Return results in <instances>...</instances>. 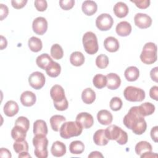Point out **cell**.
Here are the masks:
<instances>
[{
  "mask_svg": "<svg viewBox=\"0 0 158 158\" xmlns=\"http://www.w3.org/2000/svg\"><path fill=\"white\" fill-rule=\"evenodd\" d=\"M83 131L82 126L77 121L65 122L60 126L59 133L62 138L69 139L80 135Z\"/></svg>",
  "mask_w": 158,
  "mask_h": 158,
  "instance_id": "6da1fadb",
  "label": "cell"
},
{
  "mask_svg": "<svg viewBox=\"0 0 158 158\" xmlns=\"http://www.w3.org/2000/svg\"><path fill=\"white\" fill-rule=\"evenodd\" d=\"M105 135L109 140H115L120 145H124L128 141L127 132L115 125H110L106 128Z\"/></svg>",
  "mask_w": 158,
  "mask_h": 158,
  "instance_id": "7a4b0ae2",
  "label": "cell"
},
{
  "mask_svg": "<svg viewBox=\"0 0 158 158\" xmlns=\"http://www.w3.org/2000/svg\"><path fill=\"white\" fill-rule=\"evenodd\" d=\"M33 144L35 147L34 154L38 158H46L48 156V139L46 135H36L33 138Z\"/></svg>",
  "mask_w": 158,
  "mask_h": 158,
  "instance_id": "3957f363",
  "label": "cell"
},
{
  "mask_svg": "<svg viewBox=\"0 0 158 158\" xmlns=\"http://www.w3.org/2000/svg\"><path fill=\"white\" fill-rule=\"evenodd\" d=\"M157 48L155 43L152 42L146 43L143 46L140 54V59L145 64L150 65L154 63L157 59Z\"/></svg>",
  "mask_w": 158,
  "mask_h": 158,
  "instance_id": "277c9868",
  "label": "cell"
},
{
  "mask_svg": "<svg viewBox=\"0 0 158 158\" xmlns=\"http://www.w3.org/2000/svg\"><path fill=\"white\" fill-rule=\"evenodd\" d=\"M82 42L85 51L88 54H94L98 52L99 49L98 39L92 31H87L83 35Z\"/></svg>",
  "mask_w": 158,
  "mask_h": 158,
  "instance_id": "5b68a950",
  "label": "cell"
},
{
  "mask_svg": "<svg viewBox=\"0 0 158 158\" xmlns=\"http://www.w3.org/2000/svg\"><path fill=\"white\" fill-rule=\"evenodd\" d=\"M143 117H144L141 115L138 106H133L130 109L128 112L125 115L123 122L127 128L132 130Z\"/></svg>",
  "mask_w": 158,
  "mask_h": 158,
  "instance_id": "8992f818",
  "label": "cell"
},
{
  "mask_svg": "<svg viewBox=\"0 0 158 158\" xmlns=\"http://www.w3.org/2000/svg\"><path fill=\"white\" fill-rule=\"evenodd\" d=\"M125 98L130 102H141L145 98L144 91L139 88L128 86L123 91Z\"/></svg>",
  "mask_w": 158,
  "mask_h": 158,
  "instance_id": "52a82bcc",
  "label": "cell"
},
{
  "mask_svg": "<svg viewBox=\"0 0 158 158\" xmlns=\"http://www.w3.org/2000/svg\"><path fill=\"white\" fill-rule=\"evenodd\" d=\"M113 23L114 20L109 14H101L96 19V26L101 31H107L110 30Z\"/></svg>",
  "mask_w": 158,
  "mask_h": 158,
  "instance_id": "ba28073f",
  "label": "cell"
},
{
  "mask_svg": "<svg viewBox=\"0 0 158 158\" xmlns=\"http://www.w3.org/2000/svg\"><path fill=\"white\" fill-rule=\"evenodd\" d=\"M46 81L44 75L40 72H34L31 73L28 77V82L30 85L35 89H40L42 88Z\"/></svg>",
  "mask_w": 158,
  "mask_h": 158,
  "instance_id": "9c48e42d",
  "label": "cell"
},
{
  "mask_svg": "<svg viewBox=\"0 0 158 158\" xmlns=\"http://www.w3.org/2000/svg\"><path fill=\"white\" fill-rule=\"evenodd\" d=\"M32 28L33 31L38 35H44L48 29V22L44 17H38L35 19L32 23Z\"/></svg>",
  "mask_w": 158,
  "mask_h": 158,
  "instance_id": "30bf717a",
  "label": "cell"
},
{
  "mask_svg": "<svg viewBox=\"0 0 158 158\" xmlns=\"http://www.w3.org/2000/svg\"><path fill=\"white\" fill-rule=\"evenodd\" d=\"M134 22L138 28L145 29L149 27L152 24V19L146 14L138 13L134 17Z\"/></svg>",
  "mask_w": 158,
  "mask_h": 158,
  "instance_id": "8fae6325",
  "label": "cell"
},
{
  "mask_svg": "<svg viewBox=\"0 0 158 158\" xmlns=\"http://www.w3.org/2000/svg\"><path fill=\"white\" fill-rule=\"evenodd\" d=\"M50 95L53 103H58L66 99L64 89L59 85H55L51 88Z\"/></svg>",
  "mask_w": 158,
  "mask_h": 158,
  "instance_id": "7c38bea8",
  "label": "cell"
},
{
  "mask_svg": "<svg viewBox=\"0 0 158 158\" xmlns=\"http://www.w3.org/2000/svg\"><path fill=\"white\" fill-rule=\"evenodd\" d=\"M76 121L85 129L91 128L94 123L93 117L88 112L79 113L76 117Z\"/></svg>",
  "mask_w": 158,
  "mask_h": 158,
  "instance_id": "4fadbf2b",
  "label": "cell"
},
{
  "mask_svg": "<svg viewBox=\"0 0 158 158\" xmlns=\"http://www.w3.org/2000/svg\"><path fill=\"white\" fill-rule=\"evenodd\" d=\"M20 102L23 106L30 107L33 106L36 101L35 94L30 91H25L23 92L20 98Z\"/></svg>",
  "mask_w": 158,
  "mask_h": 158,
  "instance_id": "5bb4252c",
  "label": "cell"
},
{
  "mask_svg": "<svg viewBox=\"0 0 158 158\" xmlns=\"http://www.w3.org/2000/svg\"><path fill=\"white\" fill-rule=\"evenodd\" d=\"M107 84L106 86L109 89H116L121 84L120 77L115 73H109L106 76Z\"/></svg>",
  "mask_w": 158,
  "mask_h": 158,
  "instance_id": "9a60e30c",
  "label": "cell"
},
{
  "mask_svg": "<svg viewBox=\"0 0 158 158\" xmlns=\"http://www.w3.org/2000/svg\"><path fill=\"white\" fill-rule=\"evenodd\" d=\"M131 25L127 21H122L118 23L115 28L117 35L120 36H127L131 32Z\"/></svg>",
  "mask_w": 158,
  "mask_h": 158,
  "instance_id": "2e32d148",
  "label": "cell"
},
{
  "mask_svg": "<svg viewBox=\"0 0 158 158\" xmlns=\"http://www.w3.org/2000/svg\"><path fill=\"white\" fill-rule=\"evenodd\" d=\"M97 118L99 123L101 125H109L113 120V116L109 110L102 109L98 112Z\"/></svg>",
  "mask_w": 158,
  "mask_h": 158,
  "instance_id": "e0dca14e",
  "label": "cell"
},
{
  "mask_svg": "<svg viewBox=\"0 0 158 158\" xmlns=\"http://www.w3.org/2000/svg\"><path fill=\"white\" fill-rule=\"evenodd\" d=\"M51 152L55 157H62L66 153V146L62 142L56 141L52 144Z\"/></svg>",
  "mask_w": 158,
  "mask_h": 158,
  "instance_id": "ac0fdd59",
  "label": "cell"
},
{
  "mask_svg": "<svg viewBox=\"0 0 158 158\" xmlns=\"http://www.w3.org/2000/svg\"><path fill=\"white\" fill-rule=\"evenodd\" d=\"M105 49L110 52H115L119 49V42L117 38L114 36L107 37L104 41Z\"/></svg>",
  "mask_w": 158,
  "mask_h": 158,
  "instance_id": "d6986e66",
  "label": "cell"
},
{
  "mask_svg": "<svg viewBox=\"0 0 158 158\" xmlns=\"http://www.w3.org/2000/svg\"><path fill=\"white\" fill-rule=\"evenodd\" d=\"M19 110L17 103L14 101H8L4 106L3 111L7 117H13L16 115Z\"/></svg>",
  "mask_w": 158,
  "mask_h": 158,
  "instance_id": "ffe728a7",
  "label": "cell"
},
{
  "mask_svg": "<svg viewBox=\"0 0 158 158\" xmlns=\"http://www.w3.org/2000/svg\"><path fill=\"white\" fill-rule=\"evenodd\" d=\"M81 9L85 15L88 16H91L96 12L98 9V5L93 1H85L82 3Z\"/></svg>",
  "mask_w": 158,
  "mask_h": 158,
  "instance_id": "44dd1931",
  "label": "cell"
},
{
  "mask_svg": "<svg viewBox=\"0 0 158 158\" xmlns=\"http://www.w3.org/2000/svg\"><path fill=\"white\" fill-rule=\"evenodd\" d=\"M114 14L118 18H123L127 15L129 12L128 7L123 2H118L114 6Z\"/></svg>",
  "mask_w": 158,
  "mask_h": 158,
  "instance_id": "7402d4cb",
  "label": "cell"
},
{
  "mask_svg": "<svg viewBox=\"0 0 158 158\" xmlns=\"http://www.w3.org/2000/svg\"><path fill=\"white\" fill-rule=\"evenodd\" d=\"M33 133L36 135H47L48 130L46 122L43 120H37L33 123Z\"/></svg>",
  "mask_w": 158,
  "mask_h": 158,
  "instance_id": "603a6c76",
  "label": "cell"
},
{
  "mask_svg": "<svg viewBox=\"0 0 158 158\" xmlns=\"http://www.w3.org/2000/svg\"><path fill=\"white\" fill-rule=\"evenodd\" d=\"M94 143L98 146H105L107 144L109 139L105 135V130H98L93 135Z\"/></svg>",
  "mask_w": 158,
  "mask_h": 158,
  "instance_id": "cb8c5ba5",
  "label": "cell"
},
{
  "mask_svg": "<svg viewBox=\"0 0 158 158\" xmlns=\"http://www.w3.org/2000/svg\"><path fill=\"white\" fill-rule=\"evenodd\" d=\"M46 72L50 77L55 78L59 75L61 72V67L57 62L52 60L45 69Z\"/></svg>",
  "mask_w": 158,
  "mask_h": 158,
  "instance_id": "d4e9b609",
  "label": "cell"
},
{
  "mask_svg": "<svg viewBox=\"0 0 158 158\" xmlns=\"http://www.w3.org/2000/svg\"><path fill=\"white\" fill-rule=\"evenodd\" d=\"M124 75L128 81H136L139 76V69L135 66L128 67L124 72Z\"/></svg>",
  "mask_w": 158,
  "mask_h": 158,
  "instance_id": "484cf974",
  "label": "cell"
},
{
  "mask_svg": "<svg viewBox=\"0 0 158 158\" xmlns=\"http://www.w3.org/2000/svg\"><path fill=\"white\" fill-rule=\"evenodd\" d=\"M27 132L23 128L15 125L11 130V136L15 141H23L26 138Z\"/></svg>",
  "mask_w": 158,
  "mask_h": 158,
  "instance_id": "4316f807",
  "label": "cell"
},
{
  "mask_svg": "<svg viewBox=\"0 0 158 158\" xmlns=\"http://www.w3.org/2000/svg\"><path fill=\"white\" fill-rule=\"evenodd\" d=\"M65 117L61 115H52L49 119L51 128L54 131H59L60 128V125L62 123L65 122Z\"/></svg>",
  "mask_w": 158,
  "mask_h": 158,
  "instance_id": "83f0119b",
  "label": "cell"
},
{
  "mask_svg": "<svg viewBox=\"0 0 158 158\" xmlns=\"http://www.w3.org/2000/svg\"><path fill=\"white\" fill-rule=\"evenodd\" d=\"M81 99L84 103L91 104L95 101L96 93L91 88H86L82 91Z\"/></svg>",
  "mask_w": 158,
  "mask_h": 158,
  "instance_id": "f1b7e54d",
  "label": "cell"
},
{
  "mask_svg": "<svg viewBox=\"0 0 158 158\" xmlns=\"http://www.w3.org/2000/svg\"><path fill=\"white\" fill-rule=\"evenodd\" d=\"M52 60V59L48 54L43 53L36 57V63L38 67L43 70H45Z\"/></svg>",
  "mask_w": 158,
  "mask_h": 158,
  "instance_id": "f546056e",
  "label": "cell"
},
{
  "mask_svg": "<svg viewBox=\"0 0 158 158\" xmlns=\"http://www.w3.org/2000/svg\"><path fill=\"white\" fill-rule=\"evenodd\" d=\"M70 62L74 66H81L85 62V56L81 52L75 51L70 56Z\"/></svg>",
  "mask_w": 158,
  "mask_h": 158,
  "instance_id": "4dcf8cb0",
  "label": "cell"
},
{
  "mask_svg": "<svg viewBox=\"0 0 158 158\" xmlns=\"http://www.w3.org/2000/svg\"><path fill=\"white\" fill-rule=\"evenodd\" d=\"M139 110L143 117L152 115L155 111V106L151 102H146L138 106Z\"/></svg>",
  "mask_w": 158,
  "mask_h": 158,
  "instance_id": "1f68e13d",
  "label": "cell"
},
{
  "mask_svg": "<svg viewBox=\"0 0 158 158\" xmlns=\"http://www.w3.org/2000/svg\"><path fill=\"white\" fill-rule=\"evenodd\" d=\"M28 45L30 49L35 52L40 51L43 48V43L41 40L35 36H31L28 40Z\"/></svg>",
  "mask_w": 158,
  "mask_h": 158,
  "instance_id": "d6a6232c",
  "label": "cell"
},
{
  "mask_svg": "<svg viewBox=\"0 0 158 158\" xmlns=\"http://www.w3.org/2000/svg\"><path fill=\"white\" fill-rule=\"evenodd\" d=\"M135 150L137 155L141 156L143 153L146 151H152V148L149 142L146 141H141L136 144Z\"/></svg>",
  "mask_w": 158,
  "mask_h": 158,
  "instance_id": "836d02e7",
  "label": "cell"
},
{
  "mask_svg": "<svg viewBox=\"0 0 158 158\" xmlns=\"http://www.w3.org/2000/svg\"><path fill=\"white\" fill-rule=\"evenodd\" d=\"M69 150L73 154H80L85 150V145L81 141H73L69 145Z\"/></svg>",
  "mask_w": 158,
  "mask_h": 158,
  "instance_id": "e575fe53",
  "label": "cell"
},
{
  "mask_svg": "<svg viewBox=\"0 0 158 158\" xmlns=\"http://www.w3.org/2000/svg\"><path fill=\"white\" fill-rule=\"evenodd\" d=\"M93 83L94 86L98 89L103 88L106 86L107 84L106 77L102 74H96L93 77Z\"/></svg>",
  "mask_w": 158,
  "mask_h": 158,
  "instance_id": "d590c367",
  "label": "cell"
},
{
  "mask_svg": "<svg viewBox=\"0 0 158 158\" xmlns=\"http://www.w3.org/2000/svg\"><path fill=\"white\" fill-rule=\"evenodd\" d=\"M13 148L15 152L20 154L22 152L28 151V144L27 141H15L13 144Z\"/></svg>",
  "mask_w": 158,
  "mask_h": 158,
  "instance_id": "8d00e7d4",
  "label": "cell"
},
{
  "mask_svg": "<svg viewBox=\"0 0 158 158\" xmlns=\"http://www.w3.org/2000/svg\"><path fill=\"white\" fill-rule=\"evenodd\" d=\"M51 55L56 60L61 59L64 56V51L59 44H54L51 48Z\"/></svg>",
  "mask_w": 158,
  "mask_h": 158,
  "instance_id": "74e56055",
  "label": "cell"
},
{
  "mask_svg": "<svg viewBox=\"0 0 158 158\" xmlns=\"http://www.w3.org/2000/svg\"><path fill=\"white\" fill-rule=\"evenodd\" d=\"M147 128V123L144 118H142L140 121L136 125V126L131 130L133 133L138 135H141L145 132Z\"/></svg>",
  "mask_w": 158,
  "mask_h": 158,
  "instance_id": "f35d334b",
  "label": "cell"
},
{
  "mask_svg": "<svg viewBox=\"0 0 158 158\" xmlns=\"http://www.w3.org/2000/svg\"><path fill=\"white\" fill-rule=\"evenodd\" d=\"M109 61L108 57L103 54H99L96 59V65L99 69H101L106 68L109 64Z\"/></svg>",
  "mask_w": 158,
  "mask_h": 158,
  "instance_id": "ab89813d",
  "label": "cell"
},
{
  "mask_svg": "<svg viewBox=\"0 0 158 158\" xmlns=\"http://www.w3.org/2000/svg\"><path fill=\"white\" fill-rule=\"evenodd\" d=\"M123 105L122 99L118 97H114L111 99L109 103L110 108L114 111L119 110Z\"/></svg>",
  "mask_w": 158,
  "mask_h": 158,
  "instance_id": "60d3db41",
  "label": "cell"
},
{
  "mask_svg": "<svg viewBox=\"0 0 158 158\" xmlns=\"http://www.w3.org/2000/svg\"><path fill=\"white\" fill-rule=\"evenodd\" d=\"M15 125L19 126L23 128L26 131H27L30 127V121L27 117L23 116H20V117H19L15 120Z\"/></svg>",
  "mask_w": 158,
  "mask_h": 158,
  "instance_id": "b9f144b4",
  "label": "cell"
},
{
  "mask_svg": "<svg viewBox=\"0 0 158 158\" xmlns=\"http://www.w3.org/2000/svg\"><path fill=\"white\" fill-rule=\"evenodd\" d=\"M75 4V1L73 0H60L59 1L60 7L65 10H68L71 9Z\"/></svg>",
  "mask_w": 158,
  "mask_h": 158,
  "instance_id": "7bdbcfd3",
  "label": "cell"
},
{
  "mask_svg": "<svg viewBox=\"0 0 158 158\" xmlns=\"http://www.w3.org/2000/svg\"><path fill=\"white\" fill-rule=\"evenodd\" d=\"M34 4L36 10L40 12L44 11L48 7L47 1L45 0H36Z\"/></svg>",
  "mask_w": 158,
  "mask_h": 158,
  "instance_id": "ee69618b",
  "label": "cell"
},
{
  "mask_svg": "<svg viewBox=\"0 0 158 158\" xmlns=\"http://www.w3.org/2000/svg\"><path fill=\"white\" fill-rule=\"evenodd\" d=\"M131 2L135 4L136 6L141 9H145L150 5L149 0H133Z\"/></svg>",
  "mask_w": 158,
  "mask_h": 158,
  "instance_id": "f6af8a7d",
  "label": "cell"
},
{
  "mask_svg": "<svg viewBox=\"0 0 158 158\" xmlns=\"http://www.w3.org/2000/svg\"><path fill=\"white\" fill-rule=\"evenodd\" d=\"M54 106L56 108V110H60V111H63L66 110L68 107H69V102L67 99H66L65 100L58 102V103H54Z\"/></svg>",
  "mask_w": 158,
  "mask_h": 158,
  "instance_id": "bcb514c9",
  "label": "cell"
},
{
  "mask_svg": "<svg viewBox=\"0 0 158 158\" xmlns=\"http://www.w3.org/2000/svg\"><path fill=\"white\" fill-rule=\"evenodd\" d=\"M27 0H12L11 4L12 7L16 9L23 8L27 4Z\"/></svg>",
  "mask_w": 158,
  "mask_h": 158,
  "instance_id": "7dc6e473",
  "label": "cell"
},
{
  "mask_svg": "<svg viewBox=\"0 0 158 158\" xmlns=\"http://www.w3.org/2000/svg\"><path fill=\"white\" fill-rule=\"evenodd\" d=\"M9 14V9L6 5L0 4V15L1 20H3L4 19L6 18Z\"/></svg>",
  "mask_w": 158,
  "mask_h": 158,
  "instance_id": "c3c4849f",
  "label": "cell"
},
{
  "mask_svg": "<svg viewBox=\"0 0 158 158\" xmlns=\"http://www.w3.org/2000/svg\"><path fill=\"white\" fill-rule=\"evenodd\" d=\"M149 96L150 97L154 99L155 101L158 100V86H153L149 90Z\"/></svg>",
  "mask_w": 158,
  "mask_h": 158,
  "instance_id": "681fc988",
  "label": "cell"
},
{
  "mask_svg": "<svg viewBox=\"0 0 158 158\" xmlns=\"http://www.w3.org/2000/svg\"><path fill=\"white\" fill-rule=\"evenodd\" d=\"M151 137L155 143H157L158 141V127L155 126L152 128L151 130Z\"/></svg>",
  "mask_w": 158,
  "mask_h": 158,
  "instance_id": "f907efd6",
  "label": "cell"
},
{
  "mask_svg": "<svg viewBox=\"0 0 158 158\" xmlns=\"http://www.w3.org/2000/svg\"><path fill=\"white\" fill-rule=\"evenodd\" d=\"M157 73H158V67H157L153 68L150 72V77H151V79L156 83L158 81Z\"/></svg>",
  "mask_w": 158,
  "mask_h": 158,
  "instance_id": "816d5d0a",
  "label": "cell"
},
{
  "mask_svg": "<svg viewBox=\"0 0 158 158\" xmlns=\"http://www.w3.org/2000/svg\"><path fill=\"white\" fill-rule=\"evenodd\" d=\"M0 156L1 157L10 158L12 157L11 152L6 148H1L0 149Z\"/></svg>",
  "mask_w": 158,
  "mask_h": 158,
  "instance_id": "f5cc1de1",
  "label": "cell"
},
{
  "mask_svg": "<svg viewBox=\"0 0 158 158\" xmlns=\"http://www.w3.org/2000/svg\"><path fill=\"white\" fill-rule=\"evenodd\" d=\"M140 157L141 158H144V157H157V154L156 153L152 152V151H146L144 153H143Z\"/></svg>",
  "mask_w": 158,
  "mask_h": 158,
  "instance_id": "db71d44e",
  "label": "cell"
},
{
  "mask_svg": "<svg viewBox=\"0 0 158 158\" xmlns=\"http://www.w3.org/2000/svg\"><path fill=\"white\" fill-rule=\"evenodd\" d=\"M96 157H104L103 155L101 154V152L99 151H93L88 155V158H96Z\"/></svg>",
  "mask_w": 158,
  "mask_h": 158,
  "instance_id": "11a10c76",
  "label": "cell"
},
{
  "mask_svg": "<svg viewBox=\"0 0 158 158\" xmlns=\"http://www.w3.org/2000/svg\"><path fill=\"white\" fill-rule=\"evenodd\" d=\"M7 41L6 38L3 36L1 35V43H0L1 50H2L4 48H6L7 47Z\"/></svg>",
  "mask_w": 158,
  "mask_h": 158,
  "instance_id": "9f6ffc18",
  "label": "cell"
},
{
  "mask_svg": "<svg viewBox=\"0 0 158 158\" xmlns=\"http://www.w3.org/2000/svg\"><path fill=\"white\" fill-rule=\"evenodd\" d=\"M19 157H31V156L28 153V152H22L19 154Z\"/></svg>",
  "mask_w": 158,
  "mask_h": 158,
  "instance_id": "6f0895ef",
  "label": "cell"
}]
</instances>
